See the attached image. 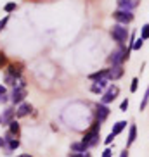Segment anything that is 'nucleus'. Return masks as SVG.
<instances>
[{"mask_svg": "<svg viewBox=\"0 0 149 157\" xmlns=\"http://www.w3.org/2000/svg\"><path fill=\"white\" fill-rule=\"evenodd\" d=\"M99 131H101V123L95 121V123H94V124L85 131L82 142H83L87 147H94V145H97V143H99Z\"/></svg>", "mask_w": 149, "mask_h": 157, "instance_id": "1", "label": "nucleus"}, {"mask_svg": "<svg viewBox=\"0 0 149 157\" xmlns=\"http://www.w3.org/2000/svg\"><path fill=\"white\" fill-rule=\"evenodd\" d=\"M128 57H130V54L127 52V48H123V45H120L118 48H115L111 52V56L107 57V60L113 66H121L125 60H128Z\"/></svg>", "mask_w": 149, "mask_h": 157, "instance_id": "2", "label": "nucleus"}, {"mask_svg": "<svg viewBox=\"0 0 149 157\" xmlns=\"http://www.w3.org/2000/svg\"><path fill=\"white\" fill-rule=\"evenodd\" d=\"M111 36L115 42H118L120 45H123V43L128 40V29L125 28V24H115L111 28Z\"/></svg>", "mask_w": 149, "mask_h": 157, "instance_id": "3", "label": "nucleus"}, {"mask_svg": "<svg viewBox=\"0 0 149 157\" xmlns=\"http://www.w3.org/2000/svg\"><path fill=\"white\" fill-rule=\"evenodd\" d=\"M113 17H115V21L118 24H128L134 21V14H132L130 10H121V9H118L116 12H113Z\"/></svg>", "mask_w": 149, "mask_h": 157, "instance_id": "4", "label": "nucleus"}, {"mask_svg": "<svg viewBox=\"0 0 149 157\" xmlns=\"http://www.w3.org/2000/svg\"><path fill=\"white\" fill-rule=\"evenodd\" d=\"M118 93H120V88H118L116 85H111V86L103 93V97H101V104H104V105L111 104V102L118 97Z\"/></svg>", "mask_w": 149, "mask_h": 157, "instance_id": "5", "label": "nucleus"}, {"mask_svg": "<svg viewBox=\"0 0 149 157\" xmlns=\"http://www.w3.org/2000/svg\"><path fill=\"white\" fill-rule=\"evenodd\" d=\"M106 78L109 79V81H116V79H120L121 76H123V73H125V69H123V66H111L109 69H106Z\"/></svg>", "mask_w": 149, "mask_h": 157, "instance_id": "6", "label": "nucleus"}, {"mask_svg": "<svg viewBox=\"0 0 149 157\" xmlns=\"http://www.w3.org/2000/svg\"><path fill=\"white\" fill-rule=\"evenodd\" d=\"M24 97H26V88L24 86H16L12 95H10V100L14 102V104H23Z\"/></svg>", "mask_w": 149, "mask_h": 157, "instance_id": "7", "label": "nucleus"}, {"mask_svg": "<svg viewBox=\"0 0 149 157\" xmlns=\"http://www.w3.org/2000/svg\"><path fill=\"white\" fill-rule=\"evenodd\" d=\"M109 116V107L104 105V104H97V112H95V117H97L99 123H104Z\"/></svg>", "mask_w": 149, "mask_h": 157, "instance_id": "8", "label": "nucleus"}, {"mask_svg": "<svg viewBox=\"0 0 149 157\" xmlns=\"http://www.w3.org/2000/svg\"><path fill=\"white\" fill-rule=\"evenodd\" d=\"M140 0H118V7H120L121 10H130L135 9L137 5H139Z\"/></svg>", "mask_w": 149, "mask_h": 157, "instance_id": "9", "label": "nucleus"}, {"mask_svg": "<svg viewBox=\"0 0 149 157\" xmlns=\"http://www.w3.org/2000/svg\"><path fill=\"white\" fill-rule=\"evenodd\" d=\"M31 111H33L31 104H28V102H23V104H19L18 111H16V116H18V117H24V116H28Z\"/></svg>", "mask_w": 149, "mask_h": 157, "instance_id": "10", "label": "nucleus"}, {"mask_svg": "<svg viewBox=\"0 0 149 157\" xmlns=\"http://www.w3.org/2000/svg\"><path fill=\"white\" fill-rule=\"evenodd\" d=\"M16 116V111H12V109H5L4 114H2V124H10L12 123V117Z\"/></svg>", "mask_w": 149, "mask_h": 157, "instance_id": "11", "label": "nucleus"}, {"mask_svg": "<svg viewBox=\"0 0 149 157\" xmlns=\"http://www.w3.org/2000/svg\"><path fill=\"white\" fill-rule=\"evenodd\" d=\"M87 145H85L83 142H74L71 143V152H76V154H85L87 152Z\"/></svg>", "mask_w": 149, "mask_h": 157, "instance_id": "12", "label": "nucleus"}, {"mask_svg": "<svg viewBox=\"0 0 149 157\" xmlns=\"http://www.w3.org/2000/svg\"><path fill=\"white\" fill-rule=\"evenodd\" d=\"M137 140V126L135 124H130V131H128V140H127V148L130 147L132 143Z\"/></svg>", "mask_w": 149, "mask_h": 157, "instance_id": "13", "label": "nucleus"}, {"mask_svg": "<svg viewBox=\"0 0 149 157\" xmlns=\"http://www.w3.org/2000/svg\"><path fill=\"white\" fill-rule=\"evenodd\" d=\"M127 124H128L127 121H118L116 124H113V129H111V133L115 135V136H118V135H120L121 131H123V129L127 128Z\"/></svg>", "mask_w": 149, "mask_h": 157, "instance_id": "14", "label": "nucleus"}, {"mask_svg": "<svg viewBox=\"0 0 149 157\" xmlns=\"http://www.w3.org/2000/svg\"><path fill=\"white\" fill-rule=\"evenodd\" d=\"M106 73H107L106 69H101V71H97V73H92V74H89V79H92V81H99V79L106 78Z\"/></svg>", "mask_w": 149, "mask_h": 157, "instance_id": "15", "label": "nucleus"}, {"mask_svg": "<svg viewBox=\"0 0 149 157\" xmlns=\"http://www.w3.org/2000/svg\"><path fill=\"white\" fill-rule=\"evenodd\" d=\"M10 76H16V78H19L21 76V66H16V64H10L9 66V73Z\"/></svg>", "mask_w": 149, "mask_h": 157, "instance_id": "16", "label": "nucleus"}, {"mask_svg": "<svg viewBox=\"0 0 149 157\" xmlns=\"http://www.w3.org/2000/svg\"><path fill=\"white\" fill-rule=\"evenodd\" d=\"M147 100H149V86L146 88V93H144V97H142V100H140L139 111H144V109H146V105H147Z\"/></svg>", "mask_w": 149, "mask_h": 157, "instance_id": "17", "label": "nucleus"}, {"mask_svg": "<svg viewBox=\"0 0 149 157\" xmlns=\"http://www.w3.org/2000/svg\"><path fill=\"white\" fill-rule=\"evenodd\" d=\"M9 133H12V135L16 136V138L19 136V124L16 123V121H12V123L9 124Z\"/></svg>", "mask_w": 149, "mask_h": 157, "instance_id": "18", "label": "nucleus"}, {"mask_svg": "<svg viewBox=\"0 0 149 157\" xmlns=\"http://www.w3.org/2000/svg\"><path fill=\"white\" fill-rule=\"evenodd\" d=\"M5 85H9V86H18V78L16 76H10V74H7L5 76Z\"/></svg>", "mask_w": 149, "mask_h": 157, "instance_id": "19", "label": "nucleus"}, {"mask_svg": "<svg viewBox=\"0 0 149 157\" xmlns=\"http://www.w3.org/2000/svg\"><path fill=\"white\" fill-rule=\"evenodd\" d=\"M140 38L142 40H149V23L140 28Z\"/></svg>", "mask_w": 149, "mask_h": 157, "instance_id": "20", "label": "nucleus"}, {"mask_svg": "<svg viewBox=\"0 0 149 157\" xmlns=\"http://www.w3.org/2000/svg\"><path fill=\"white\" fill-rule=\"evenodd\" d=\"M95 85H99L103 90H104V88H109V79H107V78H103V79H99V81H95Z\"/></svg>", "mask_w": 149, "mask_h": 157, "instance_id": "21", "label": "nucleus"}, {"mask_svg": "<svg viewBox=\"0 0 149 157\" xmlns=\"http://www.w3.org/2000/svg\"><path fill=\"white\" fill-rule=\"evenodd\" d=\"M16 7H18V5H16V2H9V4H5L4 10L7 12V14H9V12H12V10H16Z\"/></svg>", "mask_w": 149, "mask_h": 157, "instance_id": "22", "label": "nucleus"}, {"mask_svg": "<svg viewBox=\"0 0 149 157\" xmlns=\"http://www.w3.org/2000/svg\"><path fill=\"white\" fill-rule=\"evenodd\" d=\"M90 92H92V93H97V95H103L104 90L99 86V85H92V86H90Z\"/></svg>", "mask_w": 149, "mask_h": 157, "instance_id": "23", "label": "nucleus"}, {"mask_svg": "<svg viewBox=\"0 0 149 157\" xmlns=\"http://www.w3.org/2000/svg\"><path fill=\"white\" fill-rule=\"evenodd\" d=\"M137 88H139V78H134L132 79V85H130V92L135 93L137 92Z\"/></svg>", "mask_w": 149, "mask_h": 157, "instance_id": "24", "label": "nucleus"}, {"mask_svg": "<svg viewBox=\"0 0 149 157\" xmlns=\"http://www.w3.org/2000/svg\"><path fill=\"white\" fill-rule=\"evenodd\" d=\"M142 45H144V40H142V38L135 40V42H134V50H140V48H142Z\"/></svg>", "mask_w": 149, "mask_h": 157, "instance_id": "25", "label": "nucleus"}, {"mask_svg": "<svg viewBox=\"0 0 149 157\" xmlns=\"http://www.w3.org/2000/svg\"><path fill=\"white\" fill-rule=\"evenodd\" d=\"M127 109H128V98H125V100L120 104V111L121 112H127Z\"/></svg>", "mask_w": 149, "mask_h": 157, "instance_id": "26", "label": "nucleus"}, {"mask_svg": "<svg viewBox=\"0 0 149 157\" xmlns=\"http://www.w3.org/2000/svg\"><path fill=\"white\" fill-rule=\"evenodd\" d=\"M7 64V57H5L4 52H0V66H5Z\"/></svg>", "mask_w": 149, "mask_h": 157, "instance_id": "27", "label": "nucleus"}, {"mask_svg": "<svg viewBox=\"0 0 149 157\" xmlns=\"http://www.w3.org/2000/svg\"><path fill=\"white\" fill-rule=\"evenodd\" d=\"M113 140H115V135H113V133H109V135L106 136V140H104V143H106V145H109V143H111Z\"/></svg>", "mask_w": 149, "mask_h": 157, "instance_id": "28", "label": "nucleus"}, {"mask_svg": "<svg viewBox=\"0 0 149 157\" xmlns=\"http://www.w3.org/2000/svg\"><path fill=\"white\" fill-rule=\"evenodd\" d=\"M70 157H90L89 154H76V152H71Z\"/></svg>", "mask_w": 149, "mask_h": 157, "instance_id": "29", "label": "nucleus"}, {"mask_svg": "<svg viewBox=\"0 0 149 157\" xmlns=\"http://www.w3.org/2000/svg\"><path fill=\"white\" fill-rule=\"evenodd\" d=\"M7 19H9V17H7V16H5V17L2 19V21H0V31H2V29L5 28V24H7Z\"/></svg>", "mask_w": 149, "mask_h": 157, "instance_id": "30", "label": "nucleus"}, {"mask_svg": "<svg viewBox=\"0 0 149 157\" xmlns=\"http://www.w3.org/2000/svg\"><path fill=\"white\" fill-rule=\"evenodd\" d=\"M103 157H113V152H111V148H106L103 152Z\"/></svg>", "mask_w": 149, "mask_h": 157, "instance_id": "31", "label": "nucleus"}, {"mask_svg": "<svg viewBox=\"0 0 149 157\" xmlns=\"http://www.w3.org/2000/svg\"><path fill=\"white\" fill-rule=\"evenodd\" d=\"M7 100H9V98H7V95H5V93H2V95H0V104H5Z\"/></svg>", "mask_w": 149, "mask_h": 157, "instance_id": "32", "label": "nucleus"}, {"mask_svg": "<svg viewBox=\"0 0 149 157\" xmlns=\"http://www.w3.org/2000/svg\"><path fill=\"white\" fill-rule=\"evenodd\" d=\"M120 157H128V148H125V150L120 154Z\"/></svg>", "mask_w": 149, "mask_h": 157, "instance_id": "33", "label": "nucleus"}, {"mask_svg": "<svg viewBox=\"0 0 149 157\" xmlns=\"http://www.w3.org/2000/svg\"><path fill=\"white\" fill-rule=\"evenodd\" d=\"M5 143H7V142H5V138H2V136H0V148L5 147Z\"/></svg>", "mask_w": 149, "mask_h": 157, "instance_id": "34", "label": "nucleus"}, {"mask_svg": "<svg viewBox=\"0 0 149 157\" xmlns=\"http://www.w3.org/2000/svg\"><path fill=\"white\" fill-rule=\"evenodd\" d=\"M2 93H5V86H4V85H0V95H2Z\"/></svg>", "mask_w": 149, "mask_h": 157, "instance_id": "35", "label": "nucleus"}, {"mask_svg": "<svg viewBox=\"0 0 149 157\" xmlns=\"http://www.w3.org/2000/svg\"><path fill=\"white\" fill-rule=\"evenodd\" d=\"M18 157H31V155H28V154H24V155H18Z\"/></svg>", "mask_w": 149, "mask_h": 157, "instance_id": "36", "label": "nucleus"}, {"mask_svg": "<svg viewBox=\"0 0 149 157\" xmlns=\"http://www.w3.org/2000/svg\"><path fill=\"white\" fill-rule=\"evenodd\" d=\"M0 124H2V116H0Z\"/></svg>", "mask_w": 149, "mask_h": 157, "instance_id": "37", "label": "nucleus"}]
</instances>
